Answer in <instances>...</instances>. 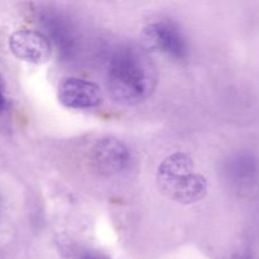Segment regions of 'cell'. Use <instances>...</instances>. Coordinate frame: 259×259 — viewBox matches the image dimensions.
Segmentation results:
<instances>
[{
	"label": "cell",
	"mask_w": 259,
	"mask_h": 259,
	"mask_svg": "<svg viewBox=\"0 0 259 259\" xmlns=\"http://www.w3.org/2000/svg\"><path fill=\"white\" fill-rule=\"evenodd\" d=\"M157 73L151 60L134 48L118 51L108 70V89L119 103L137 104L156 88Z\"/></svg>",
	"instance_id": "cell-1"
},
{
	"label": "cell",
	"mask_w": 259,
	"mask_h": 259,
	"mask_svg": "<svg viewBox=\"0 0 259 259\" xmlns=\"http://www.w3.org/2000/svg\"><path fill=\"white\" fill-rule=\"evenodd\" d=\"M157 182L163 194L181 204H194L205 196L206 180L195 171L191 157L176 152L163 159L157 171Z\"/></svg>",
	"instance_id": "cell-2"
},
{
	"label": "cell",
	"mask_w": 259,
	"mask_h": 259,
	"mask_svg": "<svg viewBox=\"0 0 259 259\" xmlns=\"http://www.w3.org/2000/svg\"><path fill=\"white\" fill-rule=\"evenodd\" d=\"M144 42L152 50L159 51L176 60H184L187 56V43L176 24L167 20H159L147 25L144 29Z\"/></svg>",
	"instance_id": "cell-3"
},
{
	"label": "cell",
	"mask_w": 259,
	"mask_h": 259,
	"mask_svg": "<svg viewBox=\"0 0 259 259\" xmlns=\"http://www.w3.org/2000/svg\"><path fill=\"white\" fill-rule=\"evenodd\" d=\"M57 96L60 103L70 109H94L103 101L96 83L77 77L66 78L58 88Z\"/></svg>",
	"instance_id": "cell-4"
},
{
	"label": "cell",
	"mask_w": 259,
	"mask_h": 259,
	"mask_svg": "<svg viewBox=\"0 0 259 259\" xmlns=\"http://www.w3.org/2000/svg\"><path fill=\"white\" fill-rule=\"evenodd\" d=\"M91 158L100 174L116 175L129 166L131 153L123 142L115 138H104L96 142L91 151Z\"/></svg>",
	"instance_id": "cell-5"
},
{
	"label": "cell",
	"mask_w": 259,
	"mask_h": 259,
	"mask_svg": "<svg viewBox=\"0 0 259 259\" xmlns=\"http://www.w3.org/2000/svg\"><path fill=\"white\" fill-rule=\"evenodd\" d=\"M9 48L19 60L30 63H45L51 57L47 37L33 29H19L9 38Z\"/></svg>",
	"instance_id": "cell-6"
},
{
	"label": "cell",
	"mask_w": 259,
	"mask_h": 259,
	"mask_svg": "<svg viewBox=\"0 0 259 259\" xmlns=\"http://www.w3.org/2000/svg\"><path fill=\"white\" fill-rule=\"evenodd\" d=\"M229 176L240 192L252 194L259 187V161L252 153H240L229 163Z\"/></svg>",
	"instance_id": "cell-7"
},
{
	"label": "cell",
	"mask_w": 259,
	"mask_h": 259,
	"mask_svg": "<svg viewBox=\"0 0 259 259\" xmlns=\"http://www.w3.org/2000/svg\"><path fill=\"white\" fill-rule=\"evenodd\" d=\"M78 259H108V258H106V255H104L103 253L90 250V252L83 253V254L81 255V257Z\"/></svg>",
	"instance_id": "cell-8"
},
{
	"label": "cell",
	"mask_w": 259,
	"mask_h": 259,
	"mask_svg": "<svg viewBox=\"0 0 259 259\" xmlns=\"http://www.w3.org/2000/svg\"><path fill=\"white\" fill-rule=\"evenodd\" d=\"M5 108H7V99H5L4 89H3V82L2 78H0V113L4 111Z\"/></svg>",
	"instance_id": "cell-9"
},
{
	"label": "cell",
	"mask_w": 259,
	"mask_h": 259,
	"mask_svg": "<svg viewBox=\"0 0 259 259\" xmlns=\"http://www.w3.org/2000/svg\"><path fill=\"white\" fill-rule=\"evenodd\" d=\"M237 259H252L250 257H239V258H237Z\"/></svg>",
	"instance_id": "cell-10"
}]
</instances>
